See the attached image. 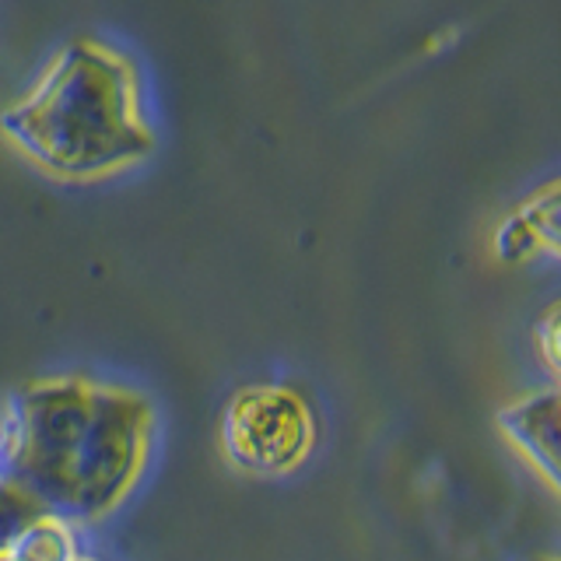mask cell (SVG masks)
<instances>
[{
	"label": "cell",
	"instance_id": "cell-1",
	"mask_svg": "<svg viewBox=\"0 0 561 561\" xmlns=\"http://www.w3.org/2000/svg\"><path fill=\"white\" fill-rule=\"evenodd\" d=\"M151 403L92 379H43L0 411V481L60 523H99L145 470Z\"/></svg>",
	"mask_w": 561,
	"mask_h": 561
},
{
	"label": "cell",
	"instance_id": "cell-2",
	"mask_svg": "<svg viewBox=\"0 0 561 561\" xmlns=\"http://www.w3.org/2000/svg\"><path fill=\"white\" fill-rule=\"evenodd\" d=\"M0 134L57 180H99L154 151L137 67L99 39L67 43L32 92L0 113Z\"/></svg>",
	"mask_w": 561,
	"mask_h": 561
},
{
	"label": "cell",
	"instance_id": "cell-3",
	"mask_svg": "<svg viewBox=\"0 0 561 561\" xmlns=\"http://www.w3.org/2000/svg\"><path fill=\"white\" fill-rule=\"evenodd\" d=\"M312 411L288 386H250L228 400L221 446L242 470L288 473L312 453Z\"/></svg>",
	"mask_w": 561,
	"mask_h": 561
},
{
	"label": "cell",
	"instance_id": "cell-4",
	"mask_svg": "<svg viewBox=\"0 0 561 561\" xmlns=\"http://www.w3.org/2000/svg\"><path fill=\"white\" fill-rule=\"evenodd\" d=\"M558 390L530 393L499 411V432L508 438L551 491H558Z\"/></svg>",
	"mask_w": 561,
	"mask_h": 561
},
{
	"label": "cell",
	"instance_id": "cell-5",
	"mask_svg": "<svg viewBox=\"0 0 561 561\" xmlns=\"http://www.w3.org/2000/svg\"><path fill=\"white\" fill-rule=\"evenodd\" d=\"M540 250L558 253V186L548 183L534 193L516 215H508L495 232V256L502 263H523Z\"/></svg>",
	"mask_w": 561,
	"mask_h": 561
},
{
	"label": "cell",
	"instance_id": "cell-6",
	"mask_svg": "<svg viewBox=\"0 0 561 561\" xmlns=\"http://www.w3.org/2000/svg\"><path fill=\"white\" fill-rule=\"evenodd\" d=\"M8 561H70L78 558L75 537H70L67 523L39 516L32 526H25L22 534L11 540L8 551H0Z\"/></svg>",
	"mask_w": 561,
	"mask_h": 561
},
{
	"label": "cell",
	"instance_id": "cell-7",
	"mask_svg": "<svg viewBox=\"0 0 561 561\" xmlns=\"http://www.w3.org/2000/svg\"><path fill=\"white\" fill-rule=\"evenodd\" d=\"M39 516H46L22 488H14L8 481H0V551L11 548V540L32 526Z\"/></svg>",
	"mask_w": 561,
	"mask_h": 561
},
{
	"label": "cell",
	"instance_id": "cell-8",
	"mask_svg": "<svg viewBox=\"0 0 561 561\" xmlns=\"http://www.w3.org/2000/svg\"><path fill=\"white\" fill-rule=\"evenodd\" d=\"M537 341L543 347V358H548V365L558 368V309L554 306L543 312V320L537 323Z\"/></svg>",
	"mask_w": 561,
	"mask_h": 561
},
{
	"label": "cell",
	"instance_id": "cell-9",
	"mask_svg": "<svg viewBox=\"0 0 561 561\" xmlns=\"http://www.w3.org/2000/svg\"><path fill=\"white\" fill-rule=\"evenodd\" d=\"M70 561H88V558H70Z\"/></svg>",
	"mask_w": 561,
	"mask_h": 561
},
{
	"label": "cell",
	"instance_id": "cell-10",
	"mask_svg": "<svg viewBox=\"0 0 561 561\" xmlns=\"http://www.w3.org/2000/svg\"><path fill=\"white\" fill-rule=\"evenodd\" d=\"M0 561H8V558H4V554H0Z\"/></svg>",
	"mask_w": 561,
	"mask_h": 561
}]
</instances>
